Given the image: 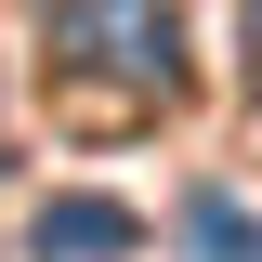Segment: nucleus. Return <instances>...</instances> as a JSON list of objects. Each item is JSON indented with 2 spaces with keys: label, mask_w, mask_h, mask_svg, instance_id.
<instances>
[{
  "label": "nucleus",
  "mask_w": 262,
  "mask_h": 262,
  "mask_svg": "<svg viewBox=\"0 0 262 262\" xmlns=\"http://www.w3.org/2000/svg\"><path fill=\"white\" fill-rule=\"evenodd\" d=\"M39 53H53L66 105L92 131L184 105V13H170V0H53V13H39Z\"/></svg>",
  "instance_id": "f257e3e1"
},
{
  "label": "nucleus",
  "mask_w": 262,
  "mask_h": 262,
  "mask_svg": "<svg viewBox=\"0 0 262 262\" xmlns=\"http://www.w3.org/2000/svg\"><path fill=\"white\" fill-rule=\"evenodd\" d=\"M184 262H262V223L236 210L223 184H196V196H184Z\"/></svg>",
  "instance_id": "7ed1b4c3"
},
{
  "label": "nucleus",
  "mask_w": 262,
  "mask_h": 262,
  "mask_svg": "<svg viewBox=\"0 0 262 262\" xmlns=\"http://www.w3.org/2000/svg\"><path fill=\"white\" fill-rule=\"evenodd\" d=\"M144 223H131L118 196H39L27 210V262H131Z\"/></svg>",
  "instance_id": "f03ea898"
},
{
  "label": "nucleus",
  "mask_w": 262,
  "mask_h": 262,
  "mask_svg": "<svg viewBox=\"0 0 262 262\" xmlns=\"http://www.w3.org/2000/svg\"><path fill=\"white\" fill-rule=\"evenodd\" d=\"M236 39H249V92H262V0H236Z\"/></svg>",
  "instance_id": "20e7f679"
}]
</instances>
